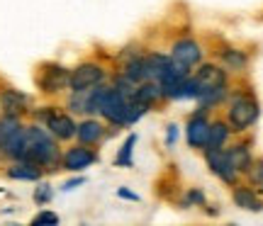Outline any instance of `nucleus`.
Returning a JSON list of instances; mask_svg holds the SVG:
<instances>
[{
    "instance_id": "8",
    "label": "nucleus",
    "mask_w": 263,
    "mask_h": 226,
    "mask_svg": "<svg viewBox=\"0 0 263 226\" xmlns=\"http://www.w3.org/2000/svg\"><path fill=\"white\" fill-rule=\"evenodd\" d=\"M47 129H49V134H54L57 139H71V136H76V122L68 117V114H61V112H54V110H49V114H47Z\"/></svg>"
},
{
    "instance_id": "9",
    "label": "nucleus",
    "mask_w": 263,
    "mask_h": 226,
    "mask_svg": "<svg viewBox=\"0 0 263 226\" xmlns=\"http://www.w3.org/2000/svg\"><path fill=\"white\" fill-rule=\"evenodd\" d=\"M95 156L90 149H85V143L83 146H73V149H68L64 153V158H61V163H64V168L66 170H71V173H78V170H83L88 168L90 163H95Z\"/></svg>"
},
{
    "instance_id": "16",
    "label": "nucleus",
    "mask_w": 263,
    "mask_h": 226,
    "mask_svg": "<svg viewBox=\"0 0 263 226\" xmlns=\"http://www.w3.org/2000/svg\"><path fill=\"white\" fill-rule=\"evenodd\" d=\"M27 95L17 93V90H5L3 93V107H5V112L12 114V117H17L20 112H25L27 110Z\"/></svg>"
},
{
    "instance_id": "24",
    "label": "nucleus",
    "mask_w": 263,
    "mask_h": 226,
    "mask_svg": "<svg viewBox=\"0 0 263 226\" xmlns=\"http://www.w3.org/2000/svg\"><path fill=\"white\" fill-rule=\"evenodd\" d=\"M49 199H51V185L42 182V185L34 190V202H37V204H47Z\"/></svg>"
},
{
    "instance_id": "12",
    "label": "nucleus",
    "mask_w": 263,
    "mask_h": 226,
    "mask_svg": "<svg viewBox=\"0 0 263 226\" xmlns=\"http://www.w3.org/2000/svg\"><path fill=\"white\" fill-rule=\"evenodd\" d=\"M103 124L95 122V119H85V122L78 124V129H76V136L81 139V143H98L103 139Z\"/></svg>"
},
{
    "instance_id": "11",
    "label": "nucleus",
    "mask_w": 263,
    "mask_h": 226,
    "mask_svg": "<svg viewBox=\"0 0 263 226\" xmlns=\"http://www.w3.org/2000/svg\"><path fill=\"white\" fill-rule=\"evenodd\" d=\"M171 66V56L161 54V51H151L149 56H144V73H146V80H156L159 83L163 71Z\"/></svg>"
},
{
    "instance_id": "18",
    "label": "nucleus",
    "mask_w": 263,
    "mask_h": 226,
    "mask_svg": "<svg viewBox=\"0 0 263 226\" xmlns=\"http://www.w3.org/2000/svg\"><path fill=\"white\" fill-rule=\"evenodd\" d=\"M229 139V127L224 122H212L210 124V134H207V149H222Z\"/></svg>"
},
{
    "instance_id": "10",
    "label": "nucleus",
    "mask_w": 263,
    "mask_h": 226,
    "mask_svg": "<svg viewBox=\"0 0 263 226\" xmlns=\"http://www.w3.org/2000/svg\"><path fill=\"white\" fill-rule=\"evenodd\" d=\"M68 85V73L66 68L61 66H47L42 71V78H39V88L44 93H59L61 88Z\"/></svg>"
},
{
    "instance_id": "17",
    "label": "nucleus",
    "mask_w": 263,
    "mask_h": 226,
    "mask_svg": "<svg viewBox=\"0 0 263 226\" xmlns=\"http://www.w3.org/2000/svg\"><path fill=\"white\" fill-rule=\"evenodd\" d=\"M227 156H229V160H232V166H234L239 173H249V168H251V153H249V149H246L244 143H239V146H234V149L227 151Z\"/></svg>"
},
{
    "instance_id": "14",
    "label": "nucleus",
    "mask_w": 263,
    "mask_h": 226,
    "mask_svg": "<svg viewBox=\"0 0 263 226\" xmlns=\"http://www.w3.org/2000/svg\"><path fill=\"white\" fill-rule=\"evenodd\" d=\"M8 175L15 180H39L42 178V166L32 163V160H20L8 170Z\"/></svg>"
},
{
    "instance_id": "21",
    "label": "nucleus",
    "mask_w": 263,
    "mask_h": 226,
    "mask_svg": "<svg viewBox=\"0 0 263 226\" xmlns=\"http://www.w3.org/2000/svg\"><path fill=\"white\" fill-rule=\"evenodd\" d=\"M134 141H137V136H134V134H129V139L122 143V149H120L117 158H115V163H117V166L132 168V149H134Z\"/></svg>"
},
{
    "instance_id": "29",
    "label": "nucleus",
    "mask_w": 263,
    "mask_h": 226,
    "mask_svg": "<svg viewBox=\"0 0 263 226\" xmlns=\"http://www.w3.org/2000/svg\"><path fill=\"white\" fill-rule=\"evenodd\" d=\"M261 188H263V180H261Z\"/></svg>"
},
{
    "instance_id": "19",
    "label": "nucleus",
    "mask_w": 263,
    "mask_h": 226,
    "mask_svg": "<svg viewBox=\"0 0 263 226\" xmlns=\"http://www.w3.org/2000/svg\"><path fill=\"white\" fill-rule=\"evenodd\" d=\"M20 127V119L17 117H12V114H5L3 119H0V153H3V149H5V143L10 141V136L17 132Z\"/></svg>"
},
{
    "instance_id": "4",
    "label": "nucleus",
    "mask_w": 263,
    "mask_h": 226,
    "mask_svg": "<svg viewBox=\"0 0 263 226\" xmlns=\"http://www.w3.org/2000/svg\"><path fill=\"white\" fill-rule=\"evenodd\" d=\"M103 78H105V71L98 64H81L68 75V88L71 90H88L93 85L103 83Z\"/></svg>"
},
{
    "instance_id": "3",
    "label": "nucleus",
    "mask_w": 263,
    "mask_h": 226,
    "mask_svg": "<svg viewBox=\"0 0 263 226\" xmlns=\"http://www.w3.org/2000/svg\"><path fill=\"white\" fill-rule=\"evenodd\" d=\"M205 158H207L210 170L215 173L217 178L222 180V182L234 185L239 170L232 166V160H229V156H227V151H222V149H205Z\"/></svg>"
},
{
    "instance_id": "13",
    "label": "nucleus",
    "mask_w": 263,
    "mask_h": 226,
    "mask_svg": "<svg viewBox=\"0 0 263 226\" xmlns=\"http://www.w3.org/2000/svg\"><path fill=\"white\" fill-rule=\"evenodd\" d=\"M234 204L236 207H241V209H249V212H261L263 209V202L254 195V190L251 188H234Z\"/></svg>"
},
{
    "instance_id": "2",
    "label": "nucleus",
    "mask_w": 263,
    "mask_h": 226,
    "mask_svg": "<svg viewBox=\"0 0 263 226\" xmlns=\"http://www.w3.org/2000/svg\"><path fill=\"white\" fill-rule=\"evenodd\" d=\"M256 119H258V102L246 93L234 95L232 105H229V124L234 127L236 132H244Z\"/></svg>"
},
{
    "instance_id": "22",
    "label": "nucleus",
    "mask_w": 263,
    "mask_h": 226,
    "mask_svg": "<svg viewBox=\"0 0 263 226\" xmlns=\"http://www.w3.org/2000/svg\"><path fill=\"white\" fill-rule=\"evenodd\" d=\"M224 95H227V85H222V88H215V90H207V93L197 95V100H200L202 107H212V105H217Z\"/></svg>"
},
{
    "instance_id": "25",
    "label": "nucleus",
    "mask_w": 263,
    "mask_h": 226,
    "mask_svg": "<svg viewBox=\"0 0 263 226\" xmlns=\"http://www.w3.org/2000/svg\"><path fill=\"white\" fill-rule=\"evenodd\" d=\"M32 224L39 226V224H59V217L54 214V212H42V214H37V217L32 219Z\"/></svg>"
},
{
    "instance_id": "1",
    "label": "nucleus",
    "mask_w": 263,
    "mask_h": 226,
    "mask_svg": "<svg viewBox=\"0 0 263 226\" xmlns=\"http://www.w3.org/2000/svg\"><path fill=\"white\" fill-rule=\"evenodd\" d=\"M22 160H32L37 166H54V163H59V149L47 129L25 127V156H22Z\"/></svg>"
},
{
    "instance_id": "23",
    "label": "nucleus",
    "mask_w": 263,
    "mask_h": 226,
    "mask_svg": "<svg viewBox=\"0 0 263 226\" xmlns=\"http://www.w3.org/2000/svg\"><path fill=\"white\" fill-rule=\"evenodd\" d=\"M222 61L232 68H244L246 66V56L241 54V51H236V49H227V51H222Z\"/></svg>"
},
{
    "instance_id": "6",
    "label": "nucleus",
    "mask_w": 263,
    "mask_h": 226,
    "mask_svg": "<svg viewBox=\"0 0 263 226\" xmlns=\"http://www.w3.org/2000/svg\"><path fill=\"white\" fill-rule=\"evenodd\" d=\"M193 78H195V85H197V90H200V95L207 93V90H215V88L227 85V73L219 66H215V64H205Z\"/></svg>"
},
{
    "instance_id": "28",
    "label": "nucleus",
    "mask_w": 263,
    "mask_h": 226,
    "mask_svg": "<svg viewBox=\"0 0 263 226\" xmlns=\"http://www.w3.org/2000/svg\"><path fill=\"white\" fill-rule=\"evenodd\" d=\"M176 134H178V132H176V127L171 124V127H168V134H166V143H173V141H176Z\"/></svg>"
},
{
    "instance_id": "5",
    "label": "nucleus",
    "mask_w": 263,
    "mask_h": 226,
    "mask_svg": "<svg viewBox=\"0 0 263 226\" xmlns=\"http://www.w3.org/2000/svg\"><path fill=\"white\" fill-rule=\"evenodd\" d=\"M171 58H173L176 64H180V66L193 68V66L200 64V58H202V49H200V44L193 42V39H180V42L173 44Z\"/></svg>"
},
{
    "instance_id": "15",
    "label": "nucleus",
    "mask_w": 263,
    "mask_h": 226,
    "mask_svg": "<svg viewBox=\"0 0 263 226\" xmlns=\"http://www.w3.org/2000/svg\"><path fill=\"white\" fill-rule=\"evenodd\" d=\"M163 97V90H161V85L156 83V80H149V83L139 85L137 90H134V100L141 105H146V107H151V105L156 102V100H161Z\"/></svg>"
},
{
    "instance_id": "7",
    "label": "nucleus",
    "mask_w": 263,
    "mask_h": 226,
    "mask_svg": "<svg viewBox=\"0 0 263 226\" xmlns=\"http://www.w3.org/2000/svg\"><path fill=\"white\" fill-rule=\"evenodd\" d=\"M207 134H210V122L202 112H195L188 119V127H185V139L193 149H202L207 143Z\"/></svg>"
},
{
    "instance_id": "20",
    "label": "nucleus",
    "mask_w": 263,
    "mask_h": 226,
    "mask_svg": "<svg viewBox=\"0 0 263 226\" xmlns=\"http://www.w3.org/2000/svg\"><path fill=\"white\" fill-rule=\"evenodd\" d=\"M124 75L129 78L132 83H144L146 73H144V58H132L129 64L124 66Z\"/></svg>"
},
{
    "instance_id": "26",
    "label": "nucleus",
    "mask_w": 263,
    "mask_h": 226,
    "mask_svg": "<svg viewBox=\"0 0 263 226\" xmlns=\"http://www.w3.org/2000/svg\"><path fill=\"white\" fill-rule=\"evenodd\" d=\"M117 195H120V197H124V199H134V202L139 199V195H134V192H129V190H124V188L117 190Z\"/></svg>"
},
{
    "instance_id": "27",
    "label": "nucleus",
    "mask_w": 263,
    "mask_h": 226,
    "mask_svg": "<svg viewBox=\"0 0 263 226\" xmlns=\"http://www.w3.org/2000/svg\"><path fill=\"white\" fill-rule=\"evenodd\" d=\"M85 182V178H76V180H68L64 185V190H73V188H78V185H83Z\"/></svg>"
}]
</instances>
